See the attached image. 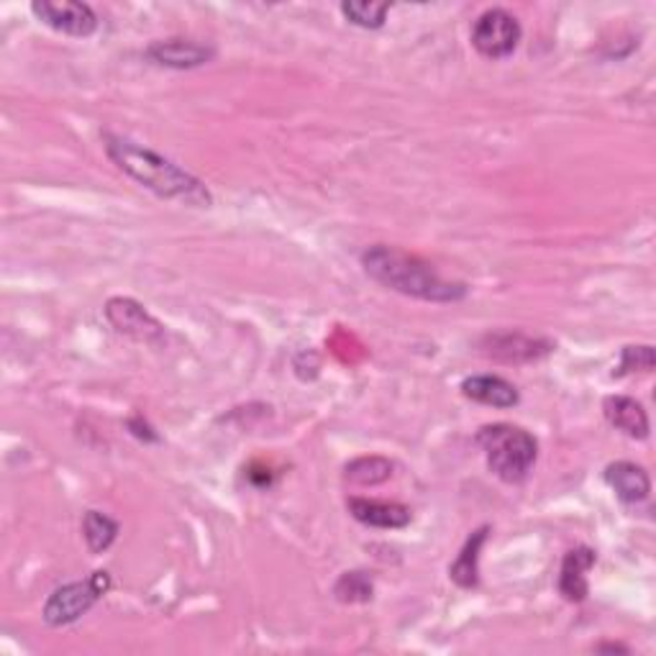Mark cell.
Instances as JSON below:
<instances>
[{
	"instance_id": "6da1fadb",
	"label": "cell",
	"mask_w": 656,
	"mask_h": 656,
	"mask_svg": "<svg viewBox=\"0 0 656 656\" xmlns=\"http://www.w3.org/2000/svg\"><path fill=\"white\" fill-rule=\"evenodd\" d=\"M103 146L108 157L119 164V170L134 177L146 190L160 195V198L179 200L195 208H208L214 203V195L198 177L172 160L162 157L150 146H142L127 136L116 134H103Z\"/></svg>"
},
{
	"instance_id": "7a4b0ae2",
	"label": "cell",
	"mask_w": 656,
	"mask_h": 656,
	"mask_svg": "<svg viewBox=\"0 0 656 656\" xmlns=\"http://www.w3.org/2000/svg\"><path fill=\"white\" fill-rule=\"evenodd\" d=\"M362 267L374 283L426 303H459L467 298V285L444 280L434 264L397 247L378 244L362 254Z\"/></svg>"
},
{
	"instance_id": "3957f363",
	"label": "cell",
	"mask_w": 656,
	"mask_h": 656,
	"mask_svg": "<svg viewBox=\"0 0 656 656\" xmlns=\"http://www.w3.org/2000/svg\"><path fill=\"white\" fill-rule=\"evenodd\" d=\"M478 447L485 451L490 472L507 485L528 478L538 459V441L526 428L513 424H490L478 431Z\"/></svg>"
},
{
	"instance_id": "277c9868",
	"label": "cell",
	"mask_w": 656,
	"mask_h": 656,
	"mask_svg": "<svg viewBox=\"0 0 656 656\" xmlns=\"http://www.w3.org/2000/svg\"><path fill=\"white\" fill-rule=\"evenodd\" d=\"M111 588V577L108 572H92L85 582H67L57 588L44 603V621L46 626L62 628L83 619L100 598Z\"/></svg>"
},
{
	"instance_id": "5b68a950",
	"label": "cell",
	"mask_w": 656,
	"mask_h": 656,
	"mask_svg": "<svg viewBox=\"0 0 656 656\" xmlns=\"http://www.w3.org/2000/svg\"><path fill=\"white\" fill-rule=\"evenodd\" d=\"M521 23L505 8H490L474 21L472 26V46L488 59H505L518 50L521 44Z\"/></svg>"
},
{
	"instance_id": "8992f818",
	"label": "cell",
	"mask_w": 656,
	"mask_h": 656,
	"mask_svg": "<svg viewBox=\"0 0 656 656\" xmlns=\"http://www.w3.org/2000/svg\"><path fill=\"white\" fill-rule=\"evenodd\" d=\"M31 13L44 26L65 36L88 39L98 31L96 11L88 3H77V0H36V3H31Z\"/></svg>"
},
{
	"instance_id": "52a82bcc",
	"label": "cell",
	"mask_w": 656,
	"mask_h": 656,
	"mask_svg": "<svg viewBox=\"0 0 656 656\" xmlns=\"http://www.w3.org/2000/svg\"><path fill=\"white\" fill-rule=\"evenodd\" d=\"M106 318L116 331L131 336L136 341H160L164 336V326L146 310L142 303L131 298H111L106 303Z\"/></svg>"
},
{
	"instance_id": "ba28073f",
	"label": "cell",
	"mask_w": 656,
	"mask_h": 656,
	"mask_svg": "<svg viewBox=\"0 0 656 656\" xmlns=\"http://www.w3.org/2000/svg\"><path fill=\"white\" fill-rule=\"evenodd\" d=\"M154 65L172 67V69H193L200 65H208L216 57L214 46H206L193 39H164V42H154L146 50Z\"/></svg>"
},
{
	"instance_id": "9c48e42d",
	"label": "cell",
	"mask_w": 656,
	"mask_h": 656,
	"mask_svg": "<svg viewBox=\"0 0 656 656\" xmlns=\"http://www.w3.org/2000/svg\"><path fill=\"white\" fill-rule=\"evenodd\" d=\"M554 347L551 341L531 339V336L523 334H490L485 339V354L500 359V362H531V359H538L549 354Z\"/></svg>"
},
{
	"instance_id": "30bf717a",
	"label": "cell",
	"mask_w": 656,
	"mask_h": 656,
	"mask_svg": "<svg viewBox=\"0 0 656 656\" xmlns=\"http://www.w3.org/2000/svg\"><path fill=\"white\" fill-rule=\"evenodd\" d=\"M349 513L359 523L372 528H405L413 518L411 507L401 503H385V500H367V498H349Z\"/></svg>"
},
{
	"instance_id": "8fae6325",
	"label": "cell",
	"mask_w": 656,
	"mask_h": 656,
	"mask_svg": "<svg viewBox=\"0 0 656 656\" xmlns=\"http://www.w3.org/2000/svg\"><path fill=\"white\" fill-rule=\"evenodd\" d=\"M603 413L608 424L626 434L628 439H649V416H646L644 405L628 395H611L605 397Z\"/></svg>"
},
{
	"instance_id": "7c38bea8",
	"label": "cell",
	"mask_w": 656,
	"mask_h": 656,
	"mask_svg": "<svg viewBox=\"0 0 656 656\" xmlns=\"http://www.w3.org/2000/svg\"><path fill=\"white\" fill-rule=\"evenodd\" d=\"M592 567H595V551L588 546H577V549L567 551L559 572V592L569 603H582L588 598V572Z\"/></svg>"
},
{
	"instance_id": "4fadbf2b",
	"label": "cell",
	"mask_w": 656,
	"mask_h": 656,
	"mask_svg": "<svg viewBox=\"0 0 656 656\" xmlns=\"http://www.w3.org/2000/svg\"><path fill=\"white\" fill-rule=\"evenodd\" d=\"M462 393L470 401L490 405V408H513L521 401L513 382L498 378V374H474V378H467L462 382Z\"/></svg>"
},
{
	"instance_id": "5bb4252c",
	"label": "cell",
	"mask_w": 656,
	"mask_h": 656,
	"mask_svg": "<svg viewBox=\"0 0 656 656\" xmlns=\"http://www.w3.org/2000/svg\"><path fill=\"white\" fill-rule=\"evenodd\" d=\"M605 482L619 495L623 503L636 505L644 503L652 492V480L644 467L634 462H613L605 467Z\"/></svg>"
},
{
	"instance_id": "9a60e30c",
	"label": "cell",
	"mask_w": 656,
	"mask_h": 656,
	"mask_svg": "<svg viewBox=\"0 0 656 656\" xmlns=\"http://www.w3.org/2000/svg\"><path fill=\"white\" fill-rule=\"evenodd\" d=\"M485 542H488V526H482L474 531L470 538H467V544L462 546V551H459L457 561L449 567V577L459 584V588H464V590L478 588V582H480L478 561H480V549Z\"/></svg>"
},
{
	"instance_id": "2e32d148",
	"label": "cell",
	"mask_w": 656,
	"mask_h": 656,
	"mask_svg": "<svg viewBox=\"0 0 656 656\" xmlns=\"http://www.w3.org/2000/svg\"><path fill=\"white\" fill-rule=\"evenodd\" d=\"M393 462L385 457H359L354 462H349L343 467V478L349 482H354V485H382V482H387L393 478Z\"/></svg>"
},
{
	"instance_id": "e0dca14e",
	"label": "cell",
	"mask_w": 656,
	"mask_h": 656,
	"mask_svg": "<svg viewBox=\"0 0 656 656\" xmlns=\"http://www.w3.org/2000/svg\"><path fill=\"white\" fill-rule=\"evenodd\" d=\"M83 536L92 554H103L119 536V523L100 511H88L83 518Z\"/></svg>"
},
{
	"instance_id": "ac0fdd59",
	"label": "cell",
	"mask_w": 656,
	"mask_h": 656,
	"mask_svg": "<svg viewBox=\"0 0 656 656\" xmlns=\"http://www.w3.org/2000/svg\"><path fill=\"white\" fill-rule=\"evenodd\" d=\"M374 592L372 577L367 572H343L334 584V595L339 603L354 605V603H370Z\"/></svg>"
},
{
	"instance_id": "d6986e66",
	"label": "cell",
	"mask_w": 656,
	"mask_h": 656,
	"mask_svg": "<svg viewBox=\"0 0 656 656\" xmlns=\"http://www.w3.org/2000/svg\"><path fill=\"white\" fill-rule=\"evenodd\" d=\"M341 13L349 23L359 29H380L390 13V3H362V0H349L341 3Z\"/></svg>"
},
{
	"instance_id": "ffe728a7",
	"label": "cell",
	"mask_w": 656,
	"mask_h": 656,
	"mask_svg": "<svg viewBox=\"0 0 656 656\" xmlns=\"http://www.w3.org/2000/svg\"><path fill=\"white\" fill-rule=\"evenodd\" d=\"M654 349L652 347H626L621 354V364H619V378L623 374H631V372H652L654 370Z\"/></svg>"
}]
</instances>
